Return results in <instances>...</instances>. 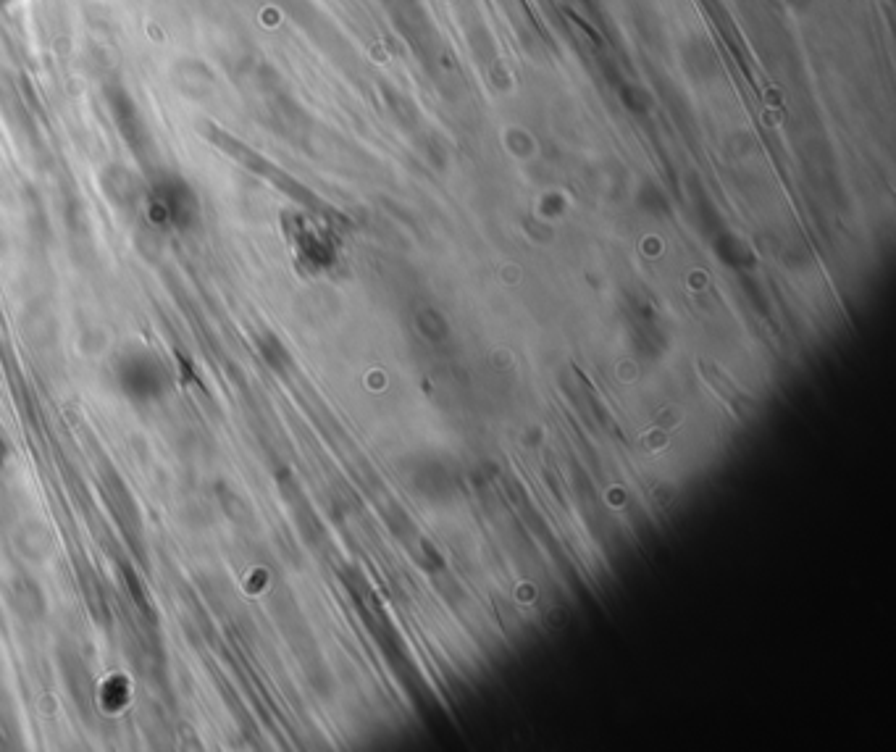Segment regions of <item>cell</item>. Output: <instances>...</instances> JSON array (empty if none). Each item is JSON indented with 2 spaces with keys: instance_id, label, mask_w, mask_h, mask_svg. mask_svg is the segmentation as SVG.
Returning a JSON list of instances; mask_svg holds the SVG:
<instances>
[{
  "instance_id": "cell-1",
  "label": "cell",
  "mask_w": 896,
  "mask_h": 752,
  "mask_svg": "<svg viewBox=\"0 0 896 752\" xmlns=\"http://www.w3.org/2000/svg\"><path fill=\"white\" fill-rule=\"evenodd\" d=\"M195 208L192 192L174 179H166L153 190L150 198V211L158 221H171V224H187Z\"/></svg>"
},
{
  "instance_id": "cell-3",
  "label": "cell",
  "mask_w": 896,
  "mask_h": 752,
  "mask_svg": "<svg viewBox=\"0 0 896 752\" xmlns=\"http://www.w3.org/2000/svg\"><path fill=\"white\" fill-rule=\"evenodd\" d=\"M0 3H3V0H0Z\"/></svg>"
},
{
  "instance_id": "cell-2",
  "label": "cell",
  "mask_w": 896,
  "mask_h": 752,
  "mask_svg": "<svg viewBox=\"0 0 896 752\" xmlns=\"http://www.w3.org/2000/svg\"><path fill=\"white\" fill-rule=\"evenodd\" d=\"M121 384H124V390L132 392L135 398H153L163 384L161 369L156 366V361H148V358L132 361L124 366V371H121Z\"/></svg>"
}]
</instances>
